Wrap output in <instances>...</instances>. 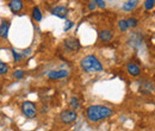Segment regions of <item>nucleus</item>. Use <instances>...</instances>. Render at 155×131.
<instances>
[{"instance_id": "obj_1", "label": "nucleus", "mask_w": 155, "mask_h": 131, "mask_svg": "<svg viewBox=\"0 0 155 131\" xmlns=\"http://www.w3.org/2000/svg\"><path fill=\"white\" fill-rule=\"evenodd\" d=\"M111 114H112V110L110 107L103 106V105H93V106H90L86 110L87 119L90 122H93V123H97L99 120L106 119Z\"/></svg>"}, {"instance_id": "obj_2", "label": "nucleus", "mask_w": 155, "mask_h": 131, "mask_svg": "<svg viewBox=\"0 0 155 131\" xmlns=\"http://www.w3.org/2000/svg\"><path fill=\"white\" fill-rule=\"evenodd\" d=\"M81 68L87 73H98L103 70V66L94 55H87L80 62Z\"/></svg>"}, {"instance_id": "obj_3", "label": "nucleus", "mask_w": 155, "mask_h": 131, "mask_svg": "<svg viewBox=\"0 0 155 131\" xmlns=\"http://www.w3.org/2000/svg\"><path fill=\"white\" fill-rule=\"evenodd\" d=\"M21 112L24 113L25 117L28 118H34L37 113V109H36V105L31 101H25L21 105Z\"/></svg>"}, {"instance_id": "obj_4", "label": "nucleus", "mask_w": 155, "mask_h": 131, "mask_svg": "<svg viewBox=\"0 0 155 131\" xmlns=\"http://www.w3.org/2000/svg\"><path fill=\"white\" fill-rule=\"evenodd\" d=\"M77 118H78V113L74 110H66V111L60 113V119L64 124H71V123L75 122Z\"/></svg>"}, {"instance_id": "obj_5", "label": "nucleus", "mask_w": 155, "mask_h": 131, "mask_svg": "<svg viewBox=\"0 0 155 131\" xmlns=\"http://www.w3.org/2000/svg\"><path fill=\"white\" fill-rule=\"evenodd\" d=\"M64 47L68 49V50H71V51H77L80 49V42L75 39V38H67L64 42Z\"/></svg>"}, {"instance_id": "obj_6", "label": "nucleus", "mask_w": 155, "mask_h": 131, "mask_svg": "<svg viewBox=\"0 0 155 131\" xmlns=\"http://www.w3.org/2000/svg\"><path fill=\"white\" fill-rule=\"evenodd\" d=\"M10 20H2L0 24V38L6 39L8 36V31H10Z\"/></svg>"}, {"instance_id": "obj_7", "label": "nucleus", "mask_w": 155, "mask_h": 131, "mask_svg": "<svg viewBox=\"0 0 155 131\" xmlns=\"http://www.w3.org/2000/svg\"><path fill=\"white\" fill-rule=\"evenodd\" d=\"M67 13H68V10L64 6H56V7H54L51 10V15H54V16H56V17L62 19L67 17Z\"/></svg>"}, {"instance_id": "obj_8", "label": "nucleus", "mask_w": 155, "mask_h": 131, "mask_svg": "<svg viewBox=\"0 0 155 131\" xmlns=\"http://www.w3.org/2000/svg\"><path fill=\"white\" fill-rule=\"evenodd\" d=\"M8 7L13 13H18L23 8V2L20 0H11L8 2Z\"/></svg>"}, {"instance_id": "obj_9", "label": "nucleus", "mask_w": 155, "mask_h": 131, "mask_svg": "<svg viewBox=\"0 0 155 131\" xmlns=\"http://www.w3.org/2000/svg\"><path fill=\"white\" fill-rule=\"evenodd\" d=\"M68 75V72L64 70V69H61V70H53V72H49L48 73V77L49 79H63Z\"/></svg>"}, {"instance_id": "obj_10", "label": "nucleus", "mask_w": 155, "mask_h": 131, "mask_svg": "<svg viewBox=\"0 0 155 131\" xmlns=\"http://www.w3.org/2000/svg\"><path fill=\"white\" fill-rule=\"evenodd\" d=\"M127 69H128L129 74L133 75V76H138V75L141 74V69H140V67L136 66V64H134V63H128Z\"/></svg>"}, {"instance_id": "obj_11", "label": "nucleus", "mask_w": 155, "mask_h": 131, "mask_svg": "<svg viewBox=\"0 0 155 131\" xmlns=\"http://www.w3.org/2000/svg\"><path fill=\"white\" fill-rule=\"evenodd\" d=\"M99 37L104 42H110L112 39V37H114V34H112L111 30H103V31H100Z\"/></svg>"}, {"instance_id": "obj_12", "label": "nucleus", "mask_w": 155, "mask_h": 131, "mask_svg": "<svg viewBox=\"0 0 155 131\" xmlns=\"http://www.w3.org/2000/svg\"><path fill=\"white\" fill-rule=\"evenodd\" d=\"M136 6H137V1H136V0H133V1H127V2L123 5V10H124V11H127V12H129V11L134 10Z\"/></svg>"}, {"instance_id": "obj_13", "label": "nucleus", "mask_w": 155, "mask_h": 131, "mask_svg": "<svg viewBox=\"0 0 155 131\" xmlns=\"http://www.w3.org/2000/svg\"><path fill=\"white\" fill-rule=\"evenodd\" d=\"M144 85H146V86H142V87L140 88V91H142V92H144V93H152V92H153V88H154L153 84L149 82V81H144Z\"/></svg>"}, {"instance_id": "obj_14", "label": "nucleus", "mask_w": 155, "mask_h": 131, "mask_svg": "<svg viewBox=\"0 0 155 131\" xmlns=\"http://www.w3.org/2000/svg\"><path fill=\"white\" fill-rule=\"evenodd\" d=\"M32 18L35 19L36 21H41L42 20V13H41L39 7H37V6H35L32 8Z\"/></svg>"}, {"instance_id": "obj_15", "label": "nucleus", "mask_w": 155, "mask_h": 131, "mask_svg": "<svg viewBox=\"0 0 155 131\" xmlns=\"http://www.w3.org/2000/svg\"><path fill=\"white\" fill-rule=\"evenodd\" d=\"M118 26H119V29H120L122 31H127V30L129 29V26H128V23H127V19H122V20H119V23H118Z\"/></svg>"}, {"instance_id": "obj_16", "label": "nucleus", "mask_w": 155, "mask_h": 131, "mask_svg": "<svg viewBox=\"0 0 155 131\" xmlns=\"http://www.w3.org/2000/svg\"><path fill=\"white\" fill-rule=\"evenodd\" d=\"M8 72V66L6 63H4L1 60H0V75L6 74Z\"/></svg>"}, {"instance_id": "obj_17", "label": "nucleus", "mask_w": 155, "mask_h": 131, "mask_svg": "<svg viewBox=\"0 0 155 131\" xmlns=\"http://www.w3.org/2000/svg\"><path fill=\"white\" fill-rule=\"evenodd\" d=\"M127 23H128V26L129 28H136L137 24H138V20L136 18H129L127 19Z\"/></svg>"}, {"instance_id": "obj_18", "label": "nucleus", "mask_w": 155, "mask_h": 131, "mask_svg": "<svg viewBox=\"0 0 155 131\" xmlns=\"http://www.w3.org/2000/svg\"><path fill=\"white\" fill-rule=\"evenodd\" d=\"M69 105H71V107L72 109H78L79 107V100H78L77 98H72L71 99V101H69Z\"/></svg>"}, {"instance_id": "obj_19", "label": "nucleus", "mask_w": 155, "mask_h": 131, "mask_svg": "<svg viewBox=\"0 0 155 131\" xmlns=\"http://www.w3.org/2000/svg\"><path fill=\"white\" fill-rule=\"evenodd\" d=\"M154 4H155L154 0H147V1L144 2V8H146V10H150V8L154 7Z\"/></svg>"}, {"instance_id": "obj_20", "label": "nucleus", "mask_w": 155, "mask_h": 131, "mask_svg": "<svg viewBox=\"0 0 155 131\" xmlns=\"http://www.w3.org/2000/svg\"><path fill=\"white\" fill-rule=\"evenodd\" d=\"M12 55H13V58H15L16 62H19L20 60H21V57H23V55L19 54V53H17L15 49H12Z\"/></svg>"}, {"instance_id": "obj_21", "label": "nucleus", "mask_w": 155, "mask_h": 131, "mask_svg": "<svg viewBox=\"0 0 155 131\" xmlns=\"http://www.w3.org/2000/svg\"><path fill=\"white\" fill-rule=\"evenodd\" d=\"M13 76H15V77H16V79H21V77H23V76H24V72H23V70H16V72H15V73H13Z\"/></svg>"}, {"instance_id": "obj_22", "label": "nucleus", "mask_w": 155, "mask_h": 131, "mask_svg": "<svg viewBox=\"0 0 155 131\" xmlns=\"http://www.w3.org/2000/svg\"><path fill=\"white\" fill-rule=\"evenodd\" d=\"M73 25H74V23H73V21H68V23H67V25L64 26V31H68Z\"/></svg>"}, {"instance_id": "obj_23", "label": "nucleus", "mask_w": 155, "mask_h": 131, "mask_svg": "<svg viewBox=\"0 0 155 131\" xmlns=\"http://www.w3.org/2000/svg\"><path fill=\"white\" fill-rule=\"evenodd\" d=\"M96 5H97V6H99V7H103V8H104V7H105V1L97 0V1H96Z\"/></svg>"}, {"instance_id": "obj_24", "label": "nucleus", "mask_w": 155, "mask_h": 131, "mask_svg": "<svg viewBox=\"0 0 155 131\" xmlns=\"http://www.w3.org/2000/svg\"><path fill=\"white\" fill-rule=\"evenodd\" d=\"M97 7V5H96V1H91L90 4H88V8L90 10H94Z\"/></svg>"}, {"instance_id": "obj_25", "label": "nucleus", "mask_w": 155, "mask_h": 131, "mask_svg": "<svg viewBox=\"0 0 155 131\" xmlns=\"http://www.w3.org/2000/svg\"><path fill=\"white\" fill-rule=\"evenodd\" d=\"M30 51H31L30 49H28V50H24V51H23V56H28V55H30Z\"/></svg>"}]
</instances>
